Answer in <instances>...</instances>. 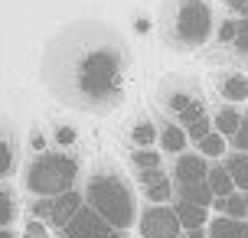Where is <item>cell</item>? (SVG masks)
<instances>
[{"label": "cell", "mask_w": 248, "mask_h": 238, "mask_svg": "<svg viewBox=\"0 0 248 238\" xmlns=\"http://www.w3.org/2000/svg\"><path fill=\"white\" fill-rule=\"evenodd\" d=\"M85 202L114 228V232H127L137 219L134 209V193L118 173H95L85 186Z\"/></svg>", "instance_id": "obj_1"}, {"label": "cell", "mask_w": 248, "mask_h": 238, "mask_svg": "<svg viewBox=\"0 0 248 238\" xmlns=\"http://www.w3.org/2000/svg\"><path fill=\"white\" fill-rule=\"evenodd\" d=\"M78 179V160L69 153H39L26 166V189L33 196H59L75 186Z\"/></svg>", "instance_id": "obj_2"}, {"label": "cell", "mask_w": 248, "mask_h": 238, "mask_svg": "<svg viewBox=\"0 0 248 238\" xmlns=\"http://www.w3.org/2000/svg\"><path fill=\"white\" fill-rule=\"evenodd\" d=\"M118 75H121V59L111 49H95L78 62V88L88 98H108L118 88Z\"/></svg>", "instance_id": "obj_3"}, {"label": "cell", "mask_w": 248, "mask_h": 238, "mask_svg": "<svg viewBox=\"0 0 248 238\" xmlns=\"http://www.w3.org/2000/svg\"><path fill=\"white\" fill-rule=\"evenodd\" d=\"M212 10L206 0H180L176 3V36L183 46H199L209 39Z\"/></svg>", "instance_id": "obj_4"}, {"label": "cell", "mask_w": 248, "mask_h": 238, "mask_svg": "<svg viewBox=\"0 0 248 238\" xmlns=\"http://www.w3.org/2000/svg\"><path fill=\"white\" fill-rule=\"evenodd\" d=\"M82 202H85V196L75 193V189H65L59 196H36V202H33V219H43V222H49L52 228H62L75 212H78Z\"/></svg>", "instance_id": "obj_5"}, {"label": "cell", "mask_w": 248, "mask_h": 238, "mask_svg": "<svg viewBox=\"0 0 248 238\" xmlns=\"http://www.w3.org/2000/svg\"><path fill=\"white\" fill-rule=\"evenodd\" d=\"M59 232H62V238H111L114 235V228L108 225V222H105L88 202L78 206V212H75Z\"/></svg>", "instance_id": "obj_6"}, {"label": "cell", "mask_w": 248, "mask_h": 238, "mask_svg": "<svg viewBox=\"0 0 248 238\" xmlns=\"http://www.w3.org/2000/svg\"><path fill=\"white\" fill-rule=\"evenodd\" d=\"M180 232H183L180 219H176L173 206H167V202H154L140 215V235L144 238H176Z\"/></svg>", "instance_id": "obj_7"}, {"label": "cell", "mask_w": 248, "mask_h": 238, "mask_svg": "<svg viewBox=\"0 0 248 238\" xmlns=\"http://www.w3.org/2000/svg\"><path fill=\"white\" fill-rule=\"evenodd\" d=\"M206 170H209V163L202 153H180V160L173 166V179L176 183H196V179H206Z\"/></svg>", "instance_id": "obj_8"}, {"label": "cell", "mask_w": 248, "mask_h": 238, "mask_svg": "<svg viewBox=\"0 0 248 238\" xmlns=\"http://www.w3.org/2000/svg\"><path fill=\"white\" fill-rule=\"evenodd\" d=\"M173 212H176V219H180V228H183V232L206 228V222H209V209H206V206H196V202H186V199H176Z\"/></svg>", "instance_id": "obj_9"}, {"label": "cell", "mask_w": 248, "mask_h": 238, "mask_svg": "<svg viewBox=\"0 0 248 238\" xmlns=\"http://www.w3.org/2000/svg\"><path fill=\"white\" fill-rule=\"evenodd\" d=\"M209 238H248V222L232 219V215H219L209 222Z\"/></svg>", "instance_id": "obj_10"}, {"label": "cell", "mask_w": 248, "mask_h": 238, "mask_svg": "<svg viewBox=\"0 0 248 238\" xmlns=\"http://www.w3.org/2000/svg\"><path fill=\"white\" fill-rule=\"evenodd\" d=\"M176 196L186 199V202H196V206H206V209H209L212 199H216L206 179H196V183H176Z\"/></svg>", "instance_id": "obj_11"}, {"label": "cell", "mask_w": 248, "mask_h": 238, "mask_svg": "<svg viewBox=\"0 0 248 238\" xmlns=\"http://www.w3.org/2000/svg\"><path fill=\"white\" fill-rule=\"evenodd\" d=\"M225 170L232 176V186L248 193V153L245 150H235L232 157H225Z\"/></svg>", "instance_id": "obj_12"}, {"label": "cell", "mask_w": 248, "mask_h": 238, "mask_svg": "<svg viewBox=\"0 0 248 238\" xmlns=\"http://www.w3.org/2000/svg\"><path fill=\"white\" fill-rule=\"evenodd\" d=\"M219 91H222L225 101H245L248 98V78L242 75V72H229V75L222 78V85H219Z\"/></svg>", "instance_id": "obj_13"}, {"label": "cell", "mask_w": 248, "mask_h": 238, "mask_svg": "<svg viewBox=\"0 0 248 238\" xmlns=\"http://www.w3.org/2000/svg\"><path fill=\"white\" fill-rule=\"evenodd\" d=\"M206 183H209L212 196H229V193H235L232 176H229V170H225L222 163H212L209 170H206Z\"/></svg>", "instance_id": "obj_14"}, {"label": "cell", "mask_w": 248, "mask_h": 238, "mask_svg": "<svg viewBox=\"0 0 248 238\" xmlns=\"http://www.w3.org/2000/svg\"><path fill=\"white\" fill-rule=\"evenodd\" d=\"M157 137H160V147L167 153H183L186 150V140H189V137H186V131L180 124H167Z\"/></svg>", "instance_id": "obj_15"}, {"label": "cell", "mask_w": 248, "mask_h": 238, "mask_svg": "<svg viewBox=\"0 0 248 238\" xmlns=\"http://www.w3.org/2000/svg\"><path fill=\"white\" fill-rule=\"evenodd\" d=\"M238 121H242V114H238V108H232V104H225L222 111L212 118V127L222 134V137H232L235 134V127H238Z\"/></svg>", "instance_id": "obj_16"}, {"label": "cell", "mask_w": 248, "mask_h": 238, "mask_svg": "<svg viewBox=\"0 0 248 238\" xmlns=\"http://www.w3.org/2000/svg\"><path fill=\"white\" fill-rule=\"evenodd\" d=\"M147 199L150 202H167V199H173V183H170V176L160 173V176H154L147 186Z\"/></svg>", "instance_id": "obj_17"}, {"label": "cell", "mask_w": 248, "mask_h": 238, "mask_svg": "<svg viewBox=\"0 0 248 238\" xmlns=\"http://www.w3.org/2000/svg\"><path fill=\"white\" fill-rule=\"evenodd\" d=\"M196 144H199V153H202V157H222V153H225V137L219 134V131L202 134Z\"/></svg>", "instance_id": "obj_18"}, {"label": "cell", "mask_w": 248, "mask_h": 238, "mask_svg": "<svg viewBox=\"0 0 248 238\" xmlns=\"http://www.w3.org/2000/svg\"><path fill=\"white\" fill-rule=\"evenodd\" d=\"M176 118H180V127H189L193 121H199V118H206V104L199 98H193L189 104H186L183 111H176Z\"/></svg>", "instance_id": "obj_19"}, {"label": "cell", "mask_w": 248, "mask_h": 238, "mask_svg": "<svg viewBox=\"0 0 248 238\" xmlns=\"http://www.w3.org/2000/svg\"><path fill=\"white\" fill-rule=\"evenodd\" d=\"M131 137H134V144H137V147H150V144L157 140V127L150 124V121H140V124H134Z\"/></svg>", "instance_id": "obj_20"}, {"label": "cell", "mask_w": 248, "mask_h": 238, "mask_svg": "<svg viewBox=\"0 0 248 238\" xmlns=\"http://www.w3.org/2000/svg\"><path fill=\"white\" fill-rule=\"evenodd\" d=\"M131 160H134L137 170H154V166H160V153L150 150V147H137Z\"/></svg>", "instance_id": "obj_21"}, {"label": "cell", "mask_w": 248, "mask_h": 238, "mask_svg": "<svg viewBox=\"0 0 248 238\" xmlns=\"http://www.w3.org/2000/svg\"><path fill=\"white\" fill-rule=\"evenodd\" d=\"M232 46L242 56H248V16H238L235 20V39H232Z\"/></svg>", "instance_id": "obj_22"}, {"label": "cell", "mask_w": 248, "mask_h": 238, "mask_svg": "<svg viewBox=\"0 0 248 238\" xmlns=\"http://www.w3.org/2000/svg\"><path fill=\"white\" fill-rule=\"evenodd\" d=\"M232 147H235V150H245L248 153V118L245 114H242V121H238V127H235V134H232Z\"/></svg>", "instance_id": "obj_23"}, {"label": "cell", "mask_w": 248, "mask_h": 238, "mask_svg": "<svg viewBox=\"0 0 248 238\" xmlns=\"http://www.w3.org/2000/svg\"><path fill=\"white\" fill-rule=\"evenodd\" d=\"M23 238H49V225H46L43 219H33V222H26Z\"/></svg>", "instance_id": "obj_24"}, {"label": "cell", "mask_w": 248, "mask_h": 238, "mask_svg": "<svg viewBox=\"0 0 248 238\" xmlns=\"http://www.w3.org/2000/svg\"><path fill=\"white\" fill-rule=\"evenodd\" d=\"M183 131H186V137L199 140L202 134H209V131H212V121H209V118H199V121H193V124H189V127H183Z\"/></svg>", "instance_id": "obj_25"}, {"label": "cell", "mask_w": 248, "mask_h": 238, "mask_svg": "<svg viewBox=\"0 0 248 238\" xmlns=\"http://www.w3.org/2000/svg\"><path fill=\"white\" fill-rule=\"evenodd\" d=\"M10 166H13V150H10V144L0 137V176L10 173Z\"/></svg>", "instance_id": "obj_26"}, {"label": "cell", "mask_w": 248, "mask_h": 238, "mask_svg": "<svg viewBox=\"0 0 248 238\" xmlns=\"http://www.w3.org/2000/svg\"><path fill=\"white\" fill-rule=\"evenodd\" d=\"M13 222V199L10 193H0V225H7Z\"/></svg>", "instance_id": "obj_27"}, {"label": "cell", "mask_w": 248, "mask_h": 238, "mask_svg": "<svg viewBox=\"0 0 248 238\" xmlns=\"http://www.w3.org/2000/svg\"><path fill=\"white\" fill-rule=\"evenodd\" d=\"M232 39H235V20H225L219 26V43H232Z\"/></svg>", "instance_id": "obj_28"}, {"label": "cell", "mask_w": 248, "mask_h": 238, "mask_svg": "<svg viewBox=\"0 0 248 238\" xmlns=\"http://www.w3.org/2000/svg\"><path fill=\"white\" fill-rule=\"evenodd\" d=\"M56 140H59L62 147H69V144H75V131L72 127H59V131H56Z\"/></svg>", "instance_id": "obj_29"}, {"label": "cell", "mask_w": 248, "mask_h": 238, "mask_svg": "<svg viewBox=\"0 0 248 238\" xmlns=\"http://www.w3.org/2000/svg\"><path fill=\"white\" fill-rule=\"evenodd\" d=\"M189 101H193L189 95H173V98H170V108H173V111H183Z\"/></svg>", "instance_id": "obj_30"}, {"label": "cell", "mask_w": 248, "mask_h": 238, "mask_svg": "<svg viewBox=\"0 0 248 238\" xmlns=\"http://www.w3.org/2000/svg\"><path fill=\"white\" fill-rule=\"evenodd\" d=\"M245 3H248V0H229V10H232V13H242V10H245Z\"/></svg>", "instance_id": "obj_31"}, {"label": "cell", "mask_w": 248, "mask_h": 238, "mask_svg": "<svg viewBox=\"0 0 248 238\" xmlns=\"http://www.w3.org/2000/svg\"><path fill=\"white\" fill-rule=\"evenodd\" d=\"M43 147H46V137H43V134H36V137H33V150L43 153Z\"/></svg>", "instance_id": "obj_32"}, {"label": "cell", "mask_w": 248, "mask_h": 238, "mask_svg": "<svg viewBox=\"0 0 248 238\" xmlns=\"http://www.w3.org/2000/svg\"><path fill=\"white\" fill-rule=\"evenodd\" d=\"M0 238H13V232H10L7 225H0Z\"/></svg>", "instance_id": "obj_33"}, {"label": "cell", "mask_w": 248, "mask_h": 238, "mask_svg": "<svg viewBox=\"0 0 248 238\" xmlns=\"http://www.w3.org/2000/svg\"><path fill=\"white\" fill-rule=\"evenodd\" d=\"M245 222H248V193H245Z\"/></svg>", "instance_id": "obj_34"}, {"label": "cell", "mask_w": 248, "mask_h": 238, "mask_svg": "<svg viewBox=\"0 0 248 238\" xmlns=\"http://www.w3.org/2000/svg\"><path fill=\"white\" fill-rule=\"evenodd\" d=\"M176 238H186V235H183V232H180V235H176Z\"/></svg>", "instance_id": "obj_35"}, {"label": "cell", "mask_w": 248, "mask_h": 238, "mask_svg": "<svg viewBox=\"0 0 248 238\" xmlns=\"http://www.w3.org/2000/svg\"><path fill=\"white\" fill-rule=\"evenodd\" d=\"M111 238H124V235H111Z\"/></svg>", "instance_id": "obj_36"}]
</instances>
